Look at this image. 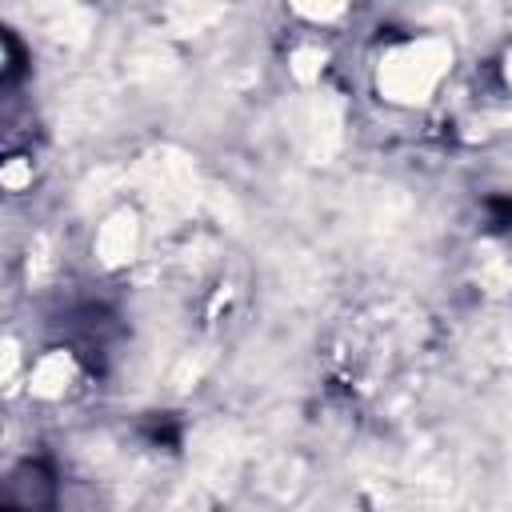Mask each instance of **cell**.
<instances>
[{
	"label": "cell",
	"instance_id": "obj_1",
	"mask_svg": "<svg viewBox=\"0 0 512 512\" xmlns=\"http://www.w3.org/2000/svg\"><path fill=\"white\" fill-rule=\"evenodd\" d=\"M448 64H452L448 40H436V36L412 40L384 52L376 68V88L392 104H424L436 92V84L448 76Z\"/></svg>",
	"mask_w": 512,
	"mask_h": 512
},
{
	"label": "cell",
	"instance_id": "obj_2",
	"mask_svg": "<svg viewBox=\"0 0 512 512\" xmlns=\"http://www.w3.org/2000/svg\"><path fill=\"white\" fill-rule=\"evenodd\" d=\"M136 180H140V192L144 200L156 208V216L164 220H180L196 208V196H200V180H196V168L188 156L172 152V148H156L140 160L136 168Z\"/></svg>",
	"mask_w": 512,
	"mask_h": 512
},
{
	"label": "cell",
	"instance_id": "obj_3",
	"mask_svg": "<svg viewBox=\"0 0 512 512\" xmlns=\"http://www.w3.org/2000/svg\"><path fill=\"white\" fill-rule=\"evenodd\" d=\"M292 140L312 164H328L344 140V104L336 92H308L292 112Z\"/></svg>",
	"mask_w": 512,
	"mask_h": 512
},
{
	"label": "cell",
	"instance_id": "obj_4",
	"mask_svg": "<svg viewBox=\"0 0 512 512\" xmlns=\"http://www.w3.org/2000/svg\"><path fill=\"white\" fill-rule=\"evenodd\" d=\"M136 248H140V220H136V212L132 208L112 212L100 224V232H96V256L108 268H120V264H128L136 256Z\"/></svg>",
	"mask_w": 512,
	"mask_h": 512
},
{
	"label": "cell",
	"instance_id": "obj_5",
	"mask_svg": "<svg viewBox=\"0 0 512 512\" xmlns=\"http://www.w3.org/2000/svg\"><path fill=\"white\" fill-rule=\"evenodd\" d=\"M76 380V360L68 352H48L36 360L32 376H28V392L40 400H56L68 392V384Z\"/></svg>",
	"mask_w": 512,
	"mask_h": 512
},
{
	"label": "cell",
	"instance_id": "obj_6",
	"mask_svg": "<svg viewBox=\"0 0 512 512\" xmlns=\"http://www.w3.org/2000/svg\"><path fill=\"white\" fill-rule=\"evenodd\" d=\"M220 16V4L216 0H176L172 8V20L184 28V32H200L204 24H212Z\"/></svg>",
	"mask_w": 512,
	"mask_h": 512
},
{
	"label": "cell",
	"instance_id": "obj_7",
	"mask_svg": "<svg viewBox=\"0 0 512 512\" xmlns=\"http://www.w3.org/2000/svg\"><path fill=\"white\" fill-rule=\"evenodd\" d=\"M320 68H324V52L320 48H296L292 52V72H296L300 84H316Z\"/></svg>",
	"mask_w": 512,
	"mask_h": 512
},
{
	"label": "cell",
	"instance_id": "obj_8",
	"mask_svg": "<svg viewBox=\"0 0 512 512\" xmlns=\"http://www.w3.org/2000/svg\"><path fill=\"white\" fill-rule=\"evenodd\" d=\"M292 4V12H300L304 20H336L344 8H348V0H288Z\"/></svg>",
	"mask_w": 512,
	"mask_h": 512
},
{
	"label": "cell",
	"instance_id": "obj_9",
	"mask_svg": "<svg viewBox=\"0 0 512 512\" xmlns=\"http://www.w3.org/2000/svg\"><path fill=\"white\" fill-rule=\"evenodd\" d=\"M0 180H4V188H24V184H32V160H24V156H12L8 164H4V172H0Z\"/></svg>",
	"mask_w": 512,
	"mask_h": 512
},
{
	"label": "cell",
	"instance_id": "obj_10",
	"mask_svg": "<svg viewBox=\"0 0 512 512\" xmlns=\"http://www.w3.org/2000/svg\"><path fill=\"white\" fill-rule=\"evenodd\" d=\"M12 372H16V344L8 340L4 344V380H12Z\"/></svg>",
	"mask_w": 512,
	"mask_h": 512
},
{
	"label": "cell",
	"instance_id": "obj_11",
	"mask_svg": "<svg viewBox=\"0 0 512 512\" xmlns=\"http://www.w3.org/2000/svg\"><path fill=\"white\" fill-rule=\"evenodd\" d=\"M504 80L512 84V52H508V60H504Z\"/></svg>",
	"mask_w": 512,
	"mask_h": 512
}]
</instances>
